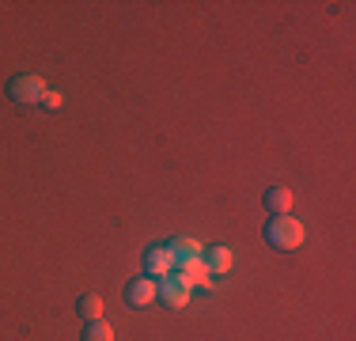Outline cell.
Wrapping results in <instances>:
<instances>
[{
	"instance_id": "cell-1",
	"label": "cell",
	"mask_w": 356,
	"mask_h": 341,
	"mask_svg": "<svg viewBox=\"0 0 356 341\" xmlns=\"http://www.w3.org/2000/svg\"><path fill=\"white\" fill-rule=\"evenodd\" d=\"M261 235H266V243H273V251H300L303 239H307L303 224H300V220H292V216H273Z\"/></svg>"
},
{
	"instance_id": "cell-2",
	"label": "cell",
	"mask_w": 356,
	"mask_h": 341,
	"mask_svg": "<svg viewBox=\"0 0 356 341\" xmlns=\"http://www.w3.org/2000/svg\"><path fill=\"white\" fill-rule=\"evenodd\" d=\"M42 95H46V84H42V76H12L8 80V99L19 102V106H31V102H42Z\"/></svg>"
},
{
	"instance_id": "cell-3",
	"label": "cell",
	"mask_w": 356,
	"mask_h": 341,
	"mask_svg": "<svg viewBox=\"0 0 356 341\" xmlns=\"http://www.w3.org/2000/svg\"><path fill=\"white\" fill-rule=\"evenodd\" d=\"M190 292L193 288L186 285L182 277H175V273L171 277H159V285H156V300H163L167 307H175V311H182V307L190 303Z\"/></svg>"
},
{
	"instance_id": "cell-4",
	"label": "cell",
	"mask_w": 356,
	"mask_h": 341,
	"mask_svg": "<svg viewBox=\"0 0 356 341\" xmlns=\"http://www.w3.org/2000/svg\"><path fill=\"white\" fill-rule=\"evenodd\" d=\"M178 273L175 277H182L190 288H205V285H213V273H209V266L201 258H186V262H175Z\"/></svg>"
},
{
	"instance_id": "cell-5",
	"label": "cell",
	"mask_w": 356,
	"mask_h": 341,
	"mask_svg": "<svg viewBox=\"0 0 356 341\" xmlns=\"http://www.w3.org/2000/svg\"><path fill=\"white\" fill-rule=\"evenodd\" d=\"M144 269H148V277H152V280H159V277H171V269H175V258H171V251H167V246H152V251L144 254Z\"/></svg>"
},
{
	"instance_id": "cell-6",
	"label": "cell",
	"mask_w": 356,
	"mask_h": 341,
	"mask_svg": "<svg viewBox=\"0 0 356 341\" xmlns=\"http://www.w3.org/2000/svg\"><path fill=\"white\" fill-rule=\"evenodd\" d=\"M125 300H129L133 307H152V300H156V280H152V277L129 280V288H125Z\"/></svg>"
},
{
	"instance_id": "cell-7",
	"label": "cell",
	"mask_w": 356,
	"mask_h": 341,
	"mask_svg": "<svg viewBox=\"0 0 356 341\" xmlns=\"http://www.w3.org/2000/svg\"><path fill=\"white\" fill-rule=\"evenodd\" d=\"M266 209L273 212V216H288V209H292V190H288V186H273V190H266Z\"/></svg>"
},
{
	"instance_id": "cell-8",
	"label": "cell",
	"mask_w": 356,
	"mask_h": 341,
	"mask_svg": "<svg viewBox=\"0 0 356 341\" xmlns=\"http://www.w3.org/2000/svg\"><path fill=\"white\" fill-rule=\"evenodd\" d=\"M167 251H171L175 262H186V258H201V251H205V246H201L197 239H190V235H175L171 243H167Z\"/></svg>"
},
{
	"instance_id": "cell-9",
	"label": "cell",
	"mask_w": 356,
	"mask_h": 341,
	"mask_svg": "<svg viewBox=\"0 0 356 341\" xmlns=\"http://www.w3.org/2000/svg\"><path fill=\"white\" fill-rule=\"evenodd\" d=\"M209 266V273H232V266H235V258H232V246H213V251L201 258Z\"/></svg>"
},
{
	"instance_id": "cell-10",
	"label": "cell",
	"mask_w": 356,
	"mask_h": 341,
	"mask_svg": "<svg viewBox=\"0 0 356 341\" xmlns=\"http://www.w3.org/2000/svg\"><path fill=\"white\" fill-rule=\"evenodd\" d=\"M76 315H80V319H88V322L103 319V296H95V292H83L80 300H76Z\"/></svg>"
},
{
	"instance_id": "cell-11",
	"label": "cell",
	"mask_w": 356,
	"mask_h": 341,
	"mask_svg": "<svg viewBox=\"0 0 356 341\" xmlns=\"http://www.w3.org/2000/svg\"><path fill=\"white\" fill-rule=\"evenodd\" d=\"M83 341H114V326L103 319H95V322H88V330H83Z\"/></svg>"
},
{
	"instance_id": "cell-12",
	"label": "cell",
	"mask_w": 356,
	"mask_h": 341,
	"mask_svg": "<svg viewBox=\"0 0 356 341\" xmlns=\"http://www.w3.org/2000/svg\"><path fill=\"white\" fill-rule=\"evenodd\" d=\"M42 106H46V110H61L65 95H61V91H46V95H42Z\"/></svg>"
}]
</instances>
